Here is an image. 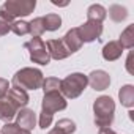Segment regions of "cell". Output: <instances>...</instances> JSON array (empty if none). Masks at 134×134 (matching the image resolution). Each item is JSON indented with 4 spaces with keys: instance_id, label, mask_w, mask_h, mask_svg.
Masks as SVG:
<instances>
[{
    "instance_id": "1",
    "label": "cell",
    "mask_w": 134,
    "mask_h": 134,
    "mask_svg": "<svg viewBox=\"0 0 134 134\" xmlns=\"http://www.w3.org/2000/svg\"><path fill=\"white\" fill-rule=\"evenodd\" d=\"M93 114H95V123L99 128H109L114 123L115 117V103L110 96H99L93 103Z\"/></svg>"
},
{
    "instance_id": "2",
    "label": "cell",
    "mask_w": 134,
    "mask_h": 134,
    "mask_svg": "<svg viewBox=\"0 0 134 134\" xmlns=\"http://www.w3.org/2000/svg\"><path fill=\"white\" fill-rule=\"evenodd\" d=\"M44 81L43 73L38 68H22L13 76V87L21 90H38Z\"/></svg>"
},
{
    "instance_id": "3",
    "label": "cell",
    "mask_w": 134,
    "mask_h": 134,
    "mask_svg": "<svg viewBox=\"0 0 134 134\" xmlns=\"http://www.w3.org/2000/svg\"><path fill=\"white\" fill-rule=\"evenodd\" d=\"M87 85H88V79L85 74L71 73L70 76H66L65 79L60 81V93L68 99H74L84 93Z\"/></svg>"
},
{
    "instance_id": "4",
    "label": "cell",
    "mask_w": 134,
    "mask_h": 134,
    "mask_svg": "<svg viewBox=\"0 0 134 134\" xmlns=\"http://www.w3.org/2000/svg\"><path fill=\"white\" fill-rule=\"evenodd\" d=\"M24 47L29 51L30 60L33 63H38L41 66H46L51 63V57H49V52L46 49V43L41 38H32L30 41H27L24 44Z\"/></svg>"
},
{
    "instance_id": "5",
    "label": "cell",
    "mask_w": 134,
    "mask_h": 134,
    "mask_svg": "<svg viewBox=\"0 0 134 134\" xmlns=\"http://www.w3.org/2000/svg\"><path fill=\"white\" fill-rule=\"evenodd\" d=\"M35 7H36L35 0H7L2 10L7 11L13 19H16V18H25L32 14Z\"/></svg>"
},
{
    "instance_id": "6",
    "label": "cell",
    "mask_w": 134,
    "mask_h": 134,
    "mask_svg": "<svg viewBox=\"0 0 134 134\" xmlns=\"http://www.w3.org/2000/svg\"><path fill=\"white\" fill-rule=\"evenodd\" d=\"M68 103L66 98L60 93V92H52V93H44L43 101H41V112H47L51 115H54L58 110H65Z\"/></svg>"
},
{
    "instance_id": "7",
    "label": "cell",
    "mask_w": 134,
    "mask_h": 134,
    "mask_svg": "<svg viewBox=\"0 0 134 134\" xmlns=\"http://www.w3.org/2000/svg\"><path fill=\"white\" fill-rule=\"evenodd\" d=\"M77 30H79L82 43H93L95 40H99L103 33V24L96 21H87L81 27H77Z\"/></svg>"
},
{
    "instance_id": "8",
    "label": "cell",
    "mask_w": 134,
    "mask_h": 134,
    "mask_svg": "<svg viewBox=\"0 0 134 134\" xmlns=\"http://www.w3.org/2000/svg\"><path fill=\"white\" fill-rule=\"evenodd\" d=\"M87 79H88V85L93 90H96V92H103V90H106L110 85V76L104 70H95V71H92L87 76Z\"/></svg>"
},
{
    "instance_id": "9",
    "label": "cell",
    "mask_w": 134,
    "mask_h": 134,
    "mask_svg": "<svg viewBox=\"0 0 134 134\" xmlns=\"http://www.w3.org/2000/svg\"><path fill=\"white\" fill-rule=\"evenodd\" d=\"M16 125L29 132H32V129L36 126V114L32 109H19L16 114Z\"/></svg>"
},
{
    "instance_id": "10",
    "label": "cell",
    "mask_w": 134,
    "mask_h": 134,
    "mask_svg": "<svg viewBox=\"0 0 134 134\" xmlns=\"http://www.w3.org/2000/svg\"><path fill=\"white\" fill-rule=\"evenodd\" d=\"M62 43L65 44V47L68 49V52L70 54H74V52H77L81 47H82V40H81V35H79V30H77V27H74V29H70L68 32L65 33V36L62 38Z\"/></svg>"
},
{
    "instance_id": "11",
    "label": "cell",
    "mask_w": 134,
    "mask_h": 134,
    "mask_svg": "<svg viewBox=\"0 0 134 134\" xmlns=\"http://www.w3.org/2000/svg\"><path fill=\"white\" fill-rule=\"evenodd\" d=\"M46 49L49 52V57L54 60H63L71 55L68 52V49L65 47V44L62 43V40H49L46 43Z\"/></svg>"
},
{
    "instance_id": "12",
    "label": "cell",
    "mask_w": 134,
    "mask_h": 134,
    "mask_svg": "<svg viewBox=\"0 0 134 134\" xmlns=\"http://www.w3.org/2000/svg\"><path fill=\"white\" fill-rule=\"evenodd\" d=\"M7 98H8V99H10V101L18 107V109H24V107L29 104V101H30L29 93H27L25 90L16 88V87H13V88H10V90H8Z\"/></svg>"
},
{
    "instance_id": "13",
    "label": "cell",
    "mask_w": 134,
    "mask_h": 134,
    "mask_svg": "<svg viewBox=\"0 0 134 134\" xmlns=\"http://www.w3.org/2000/svg\"><path fill=\"white\" fill-rule=\"evenodd\" d=\"M18 110H19V109H18L7 96L0 98V120H3V121L10 123V121L16 117Z\"/></svg>"
},
{
    "instance_id": "14",
    "label": "cell",
    "mask_w": 134,
    "mask_h": 134,
    "mask_svg": "<svg viewBox=\"0 0 134 134\" xmlns=\"http://www.w3.org/2000/svg\"><path fill=\"white\" fill-rule=\"evenodd\" d=\"M123 54V47L120 46L118 41H109L107 44H104L103 47V58L107 62H115L121 57Z\"/></svg>"
},
{
    "instance_id": "15",
    "label": "cell",
    "mask_w": 134,
    "mask_h": 134,
    "mask_svg": "<svg viewBox=\"0 0 134 134\" xmlns=\"http://www.w3.org/2000/svg\"><path fill=\"white\" fill-rule=\"evenodd\" d=\"M118 99L121 103V106L132 109L134 107V85L126 84L118 90Z\"/></svg>"
},
{
    "instance_id": "16",
    "label": "cell",
    "mask_w": 134,
    "mask_h": 134,
    "mask_svg": "<svg viewBox=\"0 0 134 134\" xmlns=\"http://www.w3.org/2000/svg\"><path fill=\"white\" fill-rule=\"evenodd\" d=\"M106 16H107V10L99 3H93L87 8V21H96L103 24Z\"/></svg>"
},
{
    "instance_id": "17",
    "label": "cell",
    "mask_w": 134,
    "mask_h": 134,
    "mask_svg": "<svg viewBox=\"0 0 134 134\" xmlns=\"http://www.w3.org/2000/svg\"><path fill=\"white\" fill-rule=\"evenodd\" d=\"M118 43L123 49H132L134 47V24L128 25L121 32V35L118 38Z\"/></svg>"
},
{
    "instance_id": "18",
    "label": "cell",
    "mask_w": 134,
    "mask_h": 134,
    "mask_svg": "<svg viewBox=\"0 0 134 134\" xmlns=\"http://www.w3.org/2000/svg\"><path fill=\"white\" fill-rule=\"evenodd\" d=\"M43 22H44V29L47 32H55L62 27V18L55 13H49V14L43 16Z\"/></svg>"
},
{
    "instance_id": "19",
    "label": "cell",
    "mask_w": 134,
    "mask_h": 134,
    "mask_svg": "<svg viewBox=\"0 0 134 134\" xmlns=\"http://www.w3.org/2000/svg\"><path fill=\"white\" fill-rule=\"evenodd\" d=\"M109 18L114 21V22H121L128 18V10L121 5H110L109 7Z\"/></svg>"
},
{
    "instance_id": "20",
    "label": "cell",
    "mask_w": 134,
    "mask_h": 134,
    "mask_svg": "<svg viewBox=\"0 0 134 134\" xmlns=\"http://www.w3.org/2000/svg\"><path fill=\"white\" fill-rule=\"evenodd\" d=\"M46 32L44 29V22H43V18H35L29 22V33L33 36V38H40L43 33Z\"/></svg>"
},
{
    "instance_id": "21",
    "label": "cell",
    "mask_w": 134,
    "mask_h": 134,
    "mask_svg": "<svg viewBox=\"0 0 134 134\" xmlns=\"http://www.w3.org/2000/svg\"><path fill=\"white\" fill-rule=\"evenodd\" d=\"M16 19H13L7 11L0 8V36H5L8 32H11V24Z\"/></svg>"
},
{
    "instance_id": "22",
    "label": "cell",
    "mask_w": 134,
    "mask_h": 134,
    "mask_svg": "<svg viewBox=\"0 0 134 134\" xmlns=\"http://www.w3.org/2000/svg\"><path fill=\"white\" fill-rule=\"evenodd\" d=\"M55 128L62 132V134H73L76 131V123L70 118H60L55 123Z\"/></svg>"
},
{
    "instance_id": "23",
    "label": "cell",
    "mask_w": 134,
    "mask_h": 134,
    "mask_svg": "<svg viewBox=\"0 0 134 134\" xmlns=\"http://www.w3.org/2000/svg\"><path fill=\"white\" fill-rule=\"evenodd\" d=\"M44 93H52V92H60V79L57 77H46L41 85Z\"/></svg>"
},
{
    "instance_id": "24",
    "label": "cell",
    "mask_w": 134,
    "mask_h": 134,
    "mask_svg": "<svg viewBox=\"0 0 134 134\" xmlns=\"http://www.w3.org/2000/svg\"><path fill=\"white\" fill-rule=\"evenodd\" d=\"M11 32L16 33L18 36L29 35V22H25V21H22V19H16V21L11 24Z\"/></svg>"
},
{
    "instance_id": "25",
    "label": "cell",
    "mask_w": 134,
    "mask_h": 134,
    "mask_svg": "<svg viewBox=\"0 0 134 134\" xmlns=\"http://www.w3.org/2000/svg\"><path fill=\"white\" fill-rule=\"evenodd\" d=\"M0 132H2V134H30L29 131L19 128L16 123H11V121L10 123H5L2 126V129H0Z\"/></svg>"
},
{
    "instance_id": "26",
    "label": "cell",
    "mask_w": 134,
    "mask_h": 134,
    "mask_svg": "<svg viewBox=\"0 0 134 134\" xmlns=\"http://www.w3.org/2000/svg\"><path fill=\"white\" fill-rule=\"evenodd\" d=\"M52 120H54V115H51V114H47V112H41L40 114V128L41 129H46V128H49L51 125H52Z\"/></svg>"
},
{
    "instance_id": "27",
    "label": "cell",
    "mask_w": 134,
    "mask_h": 134,
    "mask_svg": "<svg viewBox=\"0 0 134 134\" xmlns=\"http://www.w3.org/2000/svg\"><path fill=\"white\" fill-rule=\"evenodd\" d=\"M8 90H10V82L7 79H3V77H0V98L7 96Z\"/></svg>"
},
{
    "instance_id": "28",
    "label": "cell",
    "mask_w": 134,
    "mask_h": 134,
    "mask_svg": "<svg viewBox=\"0 0 134 134\" xmlns=\"http://www.w3.org/2000/svg\"><path fill=\"white\" fill-rule=\"evenodd\" d=\"M132 62H134V52L131 51L129 52V55H128V58H126V71L129 73V74H132L134 76V66H132Z\"/></svg>"
},
{
    "instance_id": "29",
    "label": "cell",
    "mask_w": 134,
    "mask_h": 134,
    "mask_svg": "<svg viewBox=\"0 0 134 134\" xmlns=\"http://www.w3.org/2000/svg\"><path fill=\"white\" fill-rule=\"evenodd\" d=\"M98 134H117V132L109 126V128H99V132Z\"/></svg>"
},
{
    "instance_id": "30",
    "label": "cell",
    "mask_w": 134,
    "mask_h": 134,
    "mask_svg": "<svg viewBox=\"0 0 134 134\" xmlns=\"http://www.w3.org/2000/svg\"><path fill=\"white\" fill-rule=\"evenodd\" d=\"M51 3L55 5V7H66L68 5V2H57V0H51Z\"/></svg>"
},
{
    "instance_id": "31",
    "label": "cell",
    "mask_w": 134,
    "mask_h": 134,
    "mask_svg": "<svg viewBox=\"0 0 134 134\" xmlns=\"http://www.w3.org/2000/svg\"><path fill=\"white\" fill-rule=\"evenodd\" d=\"M47 134H62V132H60V131H58V129H57V128L54 126V128H52V129H51V131H49Z\"/></svg>"
}]
</instances>
